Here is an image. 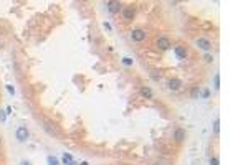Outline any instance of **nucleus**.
Masks as SVG:
<instances>
[{
	"label": "nucleus",
	"mask_w": 248,
	"mask_h": 165,
	"mask_svg": "<svg viewBox=\"0 0 248 165\" xmlns=\"http://www.w3.org/2000/svg\"><path fill=\"white\" fill-rule=\"evenodd\" d=\"M202 96H203V97H209V96H210V91H209V89H203V91H202Z\"/></svg>",
	"instance_id": "obj_21"
},
{
	"label": "nucleus",
	"mask_w": 248,
	"mask_h": 165,
	"mask_svg": "<svg viewBox=\"0 0 248 165\" xmlns=\"http://www.w3.org/2000/svg\"><path fill=\"white\" fill-rule=\"evenodd\" d=\"M0 142H2V136H0Z\"/></svg>",
	"instance_id": "obj_27"
},
{
	"label": "nucleus",
	"mask_w": 248,
	"mask_h": 165,
	"mask_svg": "<svg viewBox=\"0 0 248 165\" xmlns=\"http://www.w3.org/2000/svg\"><path fill=\"white\" fill-rule=\"evenodd\" d=\"M195 45H197L198 48H202L203 51H209L210 48H212V41H210L209 38H203V36L195 40Z\"/></svg>",
	"instance_id": "obj_5"
},
{
	"label": "nucleus",
	"mask_w": 248,
	"mask_h": 165,
	"mask_svg": "<svg viewBox=\"0 0 248 165\" xmlns=\"http://www.w3.org/2000/svg\"><path fill=\"white\" fill-rule=\"evenodd\" d=\"M70 165H78V164H76V162H71V164Z\"/></svg>",
	"instance_id": "obj_25"
},
{
	"label": "nucleus",
	"mask_w": 248,
	"mask_h": 165,
	"mask_svg": "<svg viewBox=\"0 0 248 165\" xmlns=\"http://www.w3.org/2000/svg\"><path fill=\"white\" fill-rule=\"evenodd\" d=\"M134 15H136L134 7H124L123 8V18L126 20V22H131L132 18H134Z\"/></svg>",
	"instance_id": "obj_8"
},
{
	"label": "nucleus",
	"mask_w": 248,
	"mask_h": 165,
	"mask_svg": "<svg viewBox=\"0 0 248 165\" xmlns=\"http://www.w3.org/2000/svg\"><path fill=\"white\" fill-rule=\"evenodd\" d=\"M203 60H205V63H210V61L213 60V56H212V55H205V56H203Z\"/></svg>",
	"instance_id": "obj_20"
},
{
	"label": "nucleus",
	"mask_w": 248,
	"mask_h": 165,
	"mask_svg": "<svg viewBox=\"0 0 248 165\" xmlns=\"http://www.w3.org/2000/svg\"><path fill=\"white\" fill-rule=\"evenodd\" d=\"M198 96H200V89H198V86L192 88V91H190V97H192V99H197Z\"/></svg>",
	"instance_id": "obj_12"
},
{
	"label": "nucleus",
	"mask_w": 248,
	"mask_h": 165,
	"mask_svg": "<svg viewBox=\"0 0 248 165\" xmlns=\"http://www.w3.org/2000/svg\"><path fill=\"white\" fill-rule=\"evenodd\" d=\"M174 53H175V56H177V60H179V61H185V60H187V56H189L187 48L182 46V45H179V46L174 48Z\"/></svg>",
	"instance_id": "obj_3"
},
{
	"label": "nucleus",
	"mask_w": 248,
	"mask_h": 165,
	"mask_svg": "<svg viewBox=\"0 0 248 165\" xmlns=\"http://www.w3.org/2000/svg\"><path fill=\"white\" fill-rule=\"evenodd\" d=\"M43 129H45L46 134H48V136H51V137H56V139H58V137H61L60 130H58L53 124H50V122H45V124H43Z\"/></svg>",
	"instance_id": "obj_4"
},
{
	"label": "nucleus",
	"mask_w": 248,
	"mask_h": 165,
	"mask_svg": "<svg viewBox=\"0 0 248 165\" xmlns=\"http://www.w3.org/2000/svg\"><path fill=\"white\" fill-rule=\"evenodd\" d=\"M213 130H215V134H218V132H220V121H218V119H217L215 124H213Z\"/></svg>",
	"instance_id": "obj_17"
},
{
	"label": "nucleus",
	"mask_w": 248,
	"mask_h": 165,
	"mask_svg": "<svg viewBox=\"0 0 248 165\" xmlns=\"http://www.w3.org/2000/svg\"><path fill=\"white\" fill-rule=\"evenodd\" d=\"M61 160H63V164H65V165H70L71 162H73V157H71L70 154H65V155H63V158H61Z\"/></svg>",
	"instance_id": "obj_13"
},
{
	"label": "nucleus",
	"mask_w": 248,
	"mask_h": 165,
	"mask_svg": "<svg viewBox=\"0 0 248 165\" xmlns=\"http://www.w3.org/2000/svg\"><path fill=\"white\" fill-rule=\"evenodd\" d=\"M5 88H7V91L12 94V96H13V94H15V89H13V86H12V84H7V86H5Z\"/></svg>",
	"instance_id": "obj_18"
},
{
	"label": "nucleus",
	"mask_w": 248,
	"mask_h": 165,
	"mask_svg": "<svg viewBox=\"0 0 248 165\" xmlns=\"http://www.w3.org/2000/svg\"><path fill=\"white\" fill-rule=\"evenodd\" d=\"M151 76H152V79H156V81H157V79H159V78H160V74H157V73H156V71H154V73H152V74H151Z\"/></svg>",
	"instance_id": "obj_22"
},
{
	"label": "nucleus",
	"mask_w": 248,
	"mask_h": 165,
	"mask_svg": "<svg viewBox=\"0 0 248 165\" xmlns=\"http://www.w3.org/2000/svg\"><path fill=\"white\" fill-rule=\"evenodd\" d=\"M106 7H108V10H109V13H119V12L123 10L121 2H108Z\"/></svg>",
	"instance_id": "obj_9"
},
{
	"label": "nucleus",
	"mask_w": 248,
	"mask_h": 165,
	"mask_svg": "<svg viewBox=\"0 0 248 165\" xmlns=\"http://www.w3.org/2000/svg\"><path fill=\"white\" fill-rule=\"evenodd\" d=\"M146 38H147V33H146L142 28H136V30L131 32V40L136 41V43H141V41H144Z\"/></svg>",
	"instance_id": "obj_1"
},
{
	"label": "nucleus",
	"mask_w": 248,
	"mask_h": 165,
	"mask_svg": "<svg viewBox=\"0 0 248 165\" xmlns=\"http://www.w3.org/2000/svg\"><path fill=\"white\" fill-rule=\"evenodd\" d=\"M139 94H141L142 97H146V99H151V97H152V89H151V88H147V86H141Z\"/></svg>",
	"instance_id": "obj_10"
},
{
	"label": "nucleus",
	"mask_w": 248,
	"mask_h": 165,
	"mask_svg": "<svg viewBox=\"0 0 248 165\" xmlns=\"http://www.w3.org/2000/svg\"><path fill=\"white\" fill-rule=\"evenodd\" d=\"M81 165H88V162H83V164Z\"/></svg>",
	"instance_id": "obj_26"
},
{
	"label": "nucleus",
	"mask_w": 248,
	"mask_h": 165,
	"mask_svg": "<svg viewBox=\"0 0 248 165\" xmlns=\"http://www.w3.org/2000/svg\"><path fill=\"white\" fill-rule=\"evenodd\" d=\"M213 82H215V89H218V88H220V74H215Z\"/></svg>",
	"instance_id": "obj_16"
},
{
	"label": "nucleus",
	"mask_w": 248,
	"mask_h": 165,
	"mask_svg": "<svg viewBox=\"0 0 248 165\" xmlns=\"http://www.w3.org/2000/svg\"><path fill=\"white\" fill-rule=\"evenodd\" d=\"M22 165H32V164H30L28 160H23V162H22Z\"/></svg>",
	"instance_id": "obj_24"
},
{
	"label": "nucleus",
	"mask_w": 248,
	"mask_h": 165,
	"mask_svg": "<svg viewBox=\"0 0 248 165\" xmlns=\"http://www.w3.org/2000/svg\"><path fill=\"white\" fill-rule=\"evenodd\" d=\"M0 121H2V122L5 121V114H4V112H2V111H0Z\"/></svg>",
	"instance_id": "obj_23"
},
{
	"label": "nucleus",
	"mask_w": 248,
	"mask_h": 165,
	"mask_svg": "<svg viewBox=\"0 0 248 165\" xmlns=\"http://www.w3.org/2000/svg\"><path fill=\"white\" fill-rule=\"evenodd\" d=\"M180 86H182V81H180V79H177V78H170V79H167V88H169L170 91H177V89H180Z\"/></svg>",
	"instance_id": "obj_7"
},
{
	"label": "nucleus",
	"mask_w": 248,
	"mask_h": 165,
	"mask_svg": "<svg viewBox=\"0 0 248 165\" xmlns=\"http://www.w3.org/2000/svg\"><path fill=\"white\" fill-rule=\"evenodd\" d=\"M123 65H124V66H131V65H132V60H131V58H128V56L123 58Z\"/></svg>",
	"instance_id": "obj_15"
},
{
	"label": "nucleus",
	"mask_w": 248,
	"mask_h": 165,
	"mask_svg": "<svg viewBox=\"0 0 248 165\" xmlns=\"http://www.w3.org/2000/svg\"><path fill=\"white\" fill-rule=\"evenodd\" d=\"M174 139H175V142H182V140L185 139V130L184 129H177L175 132H174Z\"/></svg>",
	"instance_id": "obj_11"
},
{
	"label": "nucleus",
	"mask_w": 248,
	"mask_h": 165,
	"mask_svg": "<svg viewBox=\"0 0 248 165\" xmlns=\"http://www.w3.org/2000/svg\"><path fill=\"white\" fill-rule=\"evenodd\" d=\"M15 136H17V140L18 142H25V140L28 139V129H27V127H23V126H20L17 129V132H15Z\"/></svg>",
	"instance_id": "obj_6"
},
{
	"label": "nucleus",
	"mask_w": 248,
	"mask_h": 165,
	"mask_svg": "<svg viewBox=\"0 0 248 165\" xmlns=\"http://www.w3.org/2000/svg\"><path fill=\"white\" fill-rule=\"evenodd\" d=\"M218 164H220V162H218V158H217V157L210 158V165H218Z\"/></svg>",
	"instance_id": "obj_19"
},
{
	"label": "nucleus",
	"mask_w": 248,
	"mask_h": 165,
	"mask_svg": "<svg viewBox=\"0 0 248 165\" xmlns=\"http://www.w3.org/2000/svg\"><path fill=\"white\" fill-rule=\"evenodd\" d=\"M156 46L164 51V50H169V48L172 46V43H170V40L167 38V36H159V38L156 40Z\"/></svg>",
	"instance_id": "obj_2"
},
{
	"label": "nucleus",
	"mask_w": 248,
	"mask_h": 165,
	"mask_svg": "<svg viewBox=\"0 0 248 165\" xmlns=\"http://www.w3.org/2000/svg\"><path fill=\"white\" fill-rule=\"evenodd\" d=\"M46 162H48V165H60L58 158H56V157H51V155H50V157L46 158Z\"/></svg>",
	"instance_id": "obj_14"
}]
</instances>
